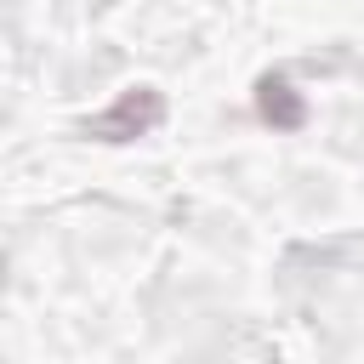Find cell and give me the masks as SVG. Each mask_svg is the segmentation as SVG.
I'll use <instances>...</instances> for the list:
<instances>
[{"mask_svg": "<svg viewBox=\"0 0 364 364\" xmlns=\"http://www.w3.org/2000/svg\"><path fill=\"white\" fill-rule=\"evenodd\" d=\"M159 114H165L159 91H154V85H131V91H125L114 108H102L85 131L102 136V142H131V136H148V131L159 125Z\"/></svg>", "mask_w": 364, "mask_h": 364, "instance_id": "1", "label": "cell"}, {"mask_svg": "<svg viewBox=\"0 0 364 364\" xmlns=\"http://www.w3.org/2000/svg\"><path fill=\"white\" fill-rule=\"evenodd\" d=\"M256 108H262V119H267V125H279V131H296V125H301V114H307L284 74H267V80L256 85Z\"/></svg>", "mask_w": 364, "mask_h": 364, "instance_id": "2", "label": "cell"}]
</instances>
